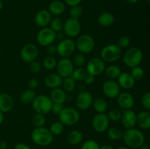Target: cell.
Wrapping results in <instances>:
<instances>
[{"instance_id": "cell-1", "label": "cell", "mask_w": 150, "mask_h": 149, "mask_svg": "<svg viewBox=\"0 0 150 149\" xmlns=\"http://www.w3.org/2000/svg\"><path fill=\"white\" fill-rule=\"evenodd\" d=\"M122 139L126 146L131 148H139L144 144L145 137L140 130L135 128L127 129L123 132Z\"/></svg>"}, {"instance_id": "cell-2", "label": "cell", "mask_w": 150, "mask_h": 149, "mask_svg": "<svg viewBox=\"0 0 150 149\" xmlns=\"http://www.w3.org/2000/svg\"><path fill=\"white\" fill-rule=\"evenodd\" d=\"M32 140L36 145L40 146H48L52 143L54 135L50 131L49 129L45 127H36L31 134Z\"/></svg>"}, {"instance_id": "cell-3", "label": "cell", "mask_w": 150, "mask_h": 149, "mask_svg": "<svg viewBox=\"0 0 150 149\" xmlns=\"http://www.w3.org/2000/svg\"><path fill=\"white\" fill-rule=\"evenodd\" d=\"M122 55V48L114 44L105 45L100 51V58L105 62H116L121 58Z\"/></svg>"}, {"instance_id": "cell-4", "label": "cell", "mask_w": 150, "mask_h": 149, "mask_svg": "<svg viewBox=\"0 0 150 149\" xmlns=\"http://www.w3.org/2000/svg\"><path fill=\"white\" fill-rule=\"evenodd\" d=\"M32 104L36 113L45 115L51 111L53 102L49 96L41 94L37 96Z\"/></svg>"}, {"instance_id": "cell-5", "label": "cell", "mask_w": 150, "mask_h": 149, "mask_svg": "<svg viewBox=\"0 0 150 149\" xmlns=\"http://www.w3.org/2000/svg\"><path fill=\"white\" fill-rule=\"evenodd\" d=\"M58 115L60 122L66 126L75 125L80 120L79 112L71 107L64 108Z\"/></svg>"}, {"instance_id": "cell-6", "label": "cell", "mask_w": 150, "mask_h": 149, "mask_svg": "<svg viewBox=\"0 0 150 149\" xmlns=\"http://www.w3.org/2000/svg\"><path fill=\"white\" fill-rule=\"evenodd\" d=\"M143 59L142 51L138 48H132L127 50L123 56V61L127 67L133 68L139 66Z\"/></svg>"}, {"instance_id": "cell-7", "label": "cell", "mask_w": 150, "mask_h": 149, "mask_svg": "<svg viewBox=\"0 0 150 149\" xmlns=\"http://www.w3.org/2000/svg\"><path fill=\"white\" fill-rule=\"evenodd\" d=\"M76 46L81 53L89 54L95 48V39L89 34H82L76 40Z\"/></svg>"}, {"instance_id": "cell-8", "label": "cell", "mask_w": 150, "mask_h": 149, "mask_svg": "<svg viewBox=\"0 0 150 149\" xmlns=\"http://www.w3.org/2000/svg\"><path fill=\"white\" fill-rule=\"evenodd\" d=\"M76 42L73 39H64L59 41L57 46V53L62 58H68L76 50Z\"/></svg>"}, {"instance_id": "cell-9", "label": "cell", "mask_w": 150, "mask_h": 149, "mask_svg": "<svg viewBox=\"0 0 150 149\" xmlns=\"http://www.w3.org/2000/svg\"><path fill=\"white\" fill-rule=\"evenodd\" d=\"M56 40V32L51 28H42L37 34V41L42 47H47L52 45Z\"/></svg>"}, {"instance_id": "cell-10", "label": "cell", "mask_w": 150, "mask_h": 149, "mask_svg": "<svg viewBox=\"0 0 150 149\" xmlns=\"http://www.w3.org/2000/svg\"><path fill=\"white\" fill-rule=\"evenodd\" d=\"M62 30L65 35L70 38H73L80 34L81 26L78 19L69 18L64 22Z\"/></svg>"}, {"instance_id": "cell-11", "label": "cell", "mask_w": 150, "mask_h": 149, "mask_svg": "<svg viewBox=\"0 0 150 149\" xmlns=\"http://www.w3.org/2000/svg\"><path fill=\"white\" fill-rule=\"evenodd\" d=\"M105 69V61L101 58L94 57L91 58L86 64V72L88 74H92L94 77L100 75L104 72Z\"/></svg>"}, {"instance_id": "cell-12", "label": "cell", "mask_w": 150, "mask_h": 149, "mask_svg": "<svg viewBox=\"0 0 150 149\" xmlns=\"http://www.w3.org/2000/svg\"><path fill=\"white\" fill-rule=\"evenodd\" d=\"M39 51L37 45L33 43H28L23 45L20 52V57L25 63L30 64L32 61H35L38 57Z\"/></svg>"}, {"instance_id": "cell-13", "label": "cell", "mask_w": 150, "mask_h": 149, "mask_svg": "<svg viewBox=\"0 0 150 149\" xmlns=\"http://www.w3.org/2000/svg\"><path fill=\"white\" fill-rule=\"evenodd\" d=\"M74 64L73 61L69 58H62L59 61H57V73L63 78L70 77L74 70Z\"/></svg>"}, {"instance_id": "cell-14", "label": "cell", "mask_w": 150, "mask_h": 149, "mask_svg": "<svg viewBox=\"0 0 150 149\" xmlns=\"http://www.w3.org/2000/svg\"><path fill=\"white\" fill-rule=\"evenodd\" d=\"M109 124V118L105 113H97L92 121V128L98 133H103L108 130Z\"/></svg>"}, {"instance_id": "cell-15", "label": "cell", "mask_w": 150, "mask_h": 149, "mask_svg": "<svg viewBox=\"0 0 150 149\" xmlns=\"http://www.w3.org/2000/svg\"><path fill=\"white\" fill-rule=\"evenodd\" d=\"M120 89L121 88L118 83L116 80H110V79L105 80L102 86V90L104 95L110 99L117 98L120 93Z\"/></svg>"}, {"instance_id": "cell-16", "label": "cell", "mask_w": 150, "mask_h": 149, "mask_svg": "<svg viewBox=\"0 0 150 149\" xmlns=\"http://www.w3.org/2000/svg\"><path fill=\"white\" fill-rule=\"evenodd\" d=\"M93 100V96L90 92L88 91H82L76 97V107L81 110H86L92 106Z\"/></svg>"}, {"instance_id": "cell-17", "label": "cell", "mask_w": 150, "mask_h": 149, "mask_svg": "<svg viewBox=\"0 0 150 149\" xmlns=\"http://www.w3.org/2000/svg\"><path fill=\"white\" fill-rule=\"evenodd\" d=\"M51 16H52V15L50 13V12L48 10L42 9V10H39L35 14V24L41 28L46 27L52 19Z\"/></svg>"}, {"instance_id": "cell-18", "label": "cell", "mask_w": 150, "mask_h": 149, "mask_svg": "<svg viewBox=\"0 0 150 149\" xmlns=\"http://www.w3.org/2000/svg\"><path fill=\"white\" fill-rule=\"evenodd\" d=\"M136 114L133 110H125L122 113L121 120L123 127L127 129L134 128L136 124Z\"/></svg>"}, {"instance_id": "cell-19", "label": "cell", "mask_w": 150, "mask_h": 149, "mask_svg": "<svg viewBox=\"0 0 150 149\" xmlns=\"http://www.w3.org/2000/svg\"><path fill=\"white\" fill-rule=\"evenodd\" d=\"M117 99L119 106L125 110L131 109L134 105L133 96L128 92H120Z\"/></svg>"}, {"instance_id": "cell-20", "label": "cell", "mask_w": 150, "mask_h": 149, "mask_svg": "<svg viewBox=\"0 0 150 149\" xmlns=\"http://www.w3.org/2000/svg\"><path fill=\"white\" fill-rule=\"evenodd\" d=\"M14 106V100L10 94L6 93H0V111L3 113L12 110Z\"/></svg>"}, {"instance_id": "cell-21", "label": "cell", "mask_w": 150, "mask_h": 149, "mask_svg": "<svg viewBox=\"0 0 150 149\" xmlns=\"http://www.w3.org/2000/svg\"><path fill=\"white\" fill-rule=\"evenodd\" d=\"M63 82V77H61L58 73H52L45 77L44 83L45 86L49 89H54L60 88Z\"/></svg>"}, {"instance_id": "cell-22", "label": "cell", "mask_w": 150, "mask_h": 149, "mask_svg": "<svg viewBox=\"0 0 150 149\" xmlns=\"http://www.w3.org/2000/svg\"><path fill=\"white\" fill-rule=\"evenodd\" d=\"M118 84L120 85V88L124 89H130L134 86L135 81L130 73L128 72H122L118 78Z\"/></svg>"}, {"instance_id": "cell-23", "label": "cell", "mask_w": 150, "mask_h": 149, "mask_svg": "<svg viewBox=\"0 0 150 149\" xmlns=\"http://www.w3.org/2000/svg\"><path fill=\"white\" fill-rule=\"evenodd\" d=\"M48 10L52 15L59 16L65 10V4L60 0H54L48 5Z\"/></svg>"}, {"instance_id": "cell-24", "label": "cell", "mask_w": 150, "mask_h": 149, "mask_svg": "<svg viewBox=\"0 0 150 149\" xmlns=\"http://www.w3.org/2000/svg\"><path fill=\"white\" fill-rule=\"evenodd\" d=\"M49 97L54 103L64 104L67 100V93L61 88H57L52 89Z\"/></svg>"}, {"instance_id": "cell-25", "label": "cell", "mask_w": 150, "mask_h": 149, "mask_svg": "<svg viewBox=\"0 0 150 149\" xmlns=\"http://www.w3.org/2000/svg\"><path fill=\"white\" fill-rule=\"evenodd\" d=\"M136 124L144 129H150V112L142 111L136 115Z\"/></svg>"}, {"instance_id": "cell-26", "label": "cell", "mask_w": 150, "mask_h": 149, "mask_svg": "<svg viewBox=\"0 0 150 149\" xmlns=\"http://www.w3.org/2000/svg\"><path fill=\"white\" fill-rule=\"evenodd\" d=\"M114 20H115L114 16L113 15V14L108 13V12L101 13L98 18V23L103 27L111 26L114 23Z\"/></svg>"}, {"instance_id": "cell-27", "label": "cell", "mask_w": 150, "mask_h": 149, "mask_svg": "<svg viewBox=\"0 0 150 149\" xmlns=\"http://www.w3.org/2000/svg\"><path fill=\"white\" fill-rule=\"evenodd\" d=\"M83 138V133L77 129L73 130L67 135V142L72 145H77L80 144Z\"/></svg>"}, {"instance_id": "cell-28", "label": "cell", "mask_w": 150, "mask_h": 149, "mask_svg": "<svg viewBox=\"0 0 150 149\" xmlns=\"http://www.w3.org/2000/svg\"><path fill=\"white\" fill-rule=\"evenodd\" d=\"M105 74L110 80H115L118 78L119 76L122 73L121 68L118 65L111 64L105 69Z\"/></svg>"}, {"instance_id": "cell-29", "label": "cell", "mask_w": 150, "mask_h": 149, "mask_svg": "<svg viewBox=\"0 0 150 149\" xmlns=\"http://www.w3.org/2000/svg\"><path fill=\"white\" fill-rule=\"evenodd\" d=\"M92 105L97 113H105V111L108 110V103L106 100L102 97H98L93 100Z\"/></svg>"}, {"instance_id": "cell-30", "label": "cell", "mask_w": 150, "mask_h": 149, "mask_svg": "<svg viewBox=\"0 0 150 149\" xmlns=\"http://www.w3.org/2000/svg\"><path fill=\"white\" fill-rule=\"evenodd\" d=\"M37 96L36 92L35 90L32 89H26L23 91L20 95V101L23 104L28 105V104H32L33 102L34 99Z\"/></svg>"}, {"instance_id": "cell-31", "label": "cell", "mask_w": 150, "mask_h": 149, "mask_svg": "<svg viewBox=\"0 0 150 149\" xmlns=\"http://www.w3.org/2000/svg\"><path fill=\"white\" fill-rule=\"evenodd\" d=\"M123 132L120 128L117 127H113L111 128L108 129V131H107V136L108 138L111 140H120V139L122 138Z\"/></svg>"}, {"instance_id": "cell-32", "label": "cell", "mask_w": 150, "mask_h": 149, "mask_svg": "<svg viewBox=\"0 0 150 149\" xmlns=\"http://www.w3.org/2000/svg\"><path fill=\"white\" fill-rule=\"evenodd\" d=\"M76 81L72 77V76L63 78L62 85L63 88L62 89L65 92L73 91L76 89Z\"/></svg>"}, {"instance_id": "cell-33", "label": "cell", "mask_w": 150, "mask_h": 149, "mask_svg": "<svg viewBox=\"0 0 150 149\" xmlns=\"http://www.w3.org/2000/svg\"><path fill=\"white\" fill-rule=\"evenodd\" d=\"M50 28L54 31V32H62L63 29V25H64V22L60 18L55 17L54 18L51 19V22H50Z\"/></svg>"}, {"instance_id": "cell-34", "label": "cell", "mask_w": 150, "mask_h": 149, "mask_svg": "<svg viewBox=\"0 0 150 149\" xmlns=\"http://www.w3.org/2000/svg\"><path fill=\"white\" fill-rule=\"evenodd\" d=\"M86 74L87 72L85 69L83 67H77L76 69H74L71 76L76 81H82L84 80Z\"/></svg>"}, {"instance_id": "cell-35", "label": "cell", "mask_w": 150, "mask_h": 149, "mask_svg": "<svg viewBox=\"0 0 150 149\" xmlns=\"http://www.w3.org/2000/svg\"><path fill=\"white\" fill-rule=\"evenodd\" d=\"M57 64V61L53 56H48L45 57L42 61V66L45 69L48 70H52L56 68Z\"/></svg>"}, {"instance_id": "cell-36", "label": "cell", "mask_w": 150, "mask_h": 149, "mask_svg": "<svg viewBox=\"0 0 150 149\" xmlns=\"http://www.w3.org/2000/svg\"><path fill=\"white\" fill-rule=\"evenodd\" d=\"M64 125L60 121H56L50 126L49 130L53 135H60L64 131Z\"/></svg>"}, {"instance_id": "cell-37", "label": "cell", "mask_w": 150, "mask_h": 149, "mask_svg": "<svg viewBox=\"0 0 150 149\" xmlns=\"http://www.w3.org/2000/svg\"><path fill=\"white\" fill-rule=\"evenodd\" d=\"M46 123V118L45 115L36 113L32 118V124L35 127H42Z\"/></svg>"}, {"instance_id": "cell-38", "label": "cell", "mask_w": 150, "mask_h": 149, "mask_svg": "<svg viewBox=\"0 0 150 149\" xmlns=\"http://www.w3.org/2000/svg\"><path fill=\"white\" fill-rule=\"evenodd\" d=\"M130 74L135 80H140L144 76V70L140 66H137L132 68L130 71Z\"/></svg>"}, {"instance_id": "cell-39", "label": "cell", "mask_w": 150, "mask_h": 149, "mask_svg": "<svg viewBox=\"0 0 150 149\" xmlns=\"http://www.w3.org/2000/svg\"><path fill=\"white\" fill-rule=\"evenodd\" d=\"M83 14V9L80 5H76L71 7L70 10V18L79 20Z\"/></svg>"}, {"instance_id": "cell-40", "label": "cell", "mask_w": 150, "mask_h": 149, "mask_svg": "<svg viewBox=\"0 0 150 149\" xmlns=\"http://www.w3.org/2000/svg\"><path fill=\"white\" fill-rule=\"evenodd\" d=\"M86 59L85 54L81 53L79 54H77L73 60V64L77 67H83V66H84L86 64Z\"/></svg>"}, {"instance_id": "cell-41", "label": "cell", "mask_w": 150, "mask_h": 149, "mask_svg": "<svg viewBox=\"0 0 150 149\" xmlns=\"http://www.w3.org/2000/svg\"><path fill=\"white\" fill-rule=\"evenodd\" d=\"M107 115H108L110 121H113V122H118L121 120L122 113L118 110L113 109L111 111H109Z\"/></svg>"}, {"instance_id": "cell-42", "label": "cell", "mask_w": 150, "mask_h": 149, "mask_svg": "<svg viewBox=\"0 0 150 149\" xmlns=\"http://www.w3.org/2000/svg\"><path fill=\"white\" fill-rule=\"evenodd\" d=\"M81 149H100V145L95 140H89L83 143Z\"/></svg>"}, {"instance_id": "cell-43", "label": "cell", "mask_w": 150, "mask_h": 149, "mask_svg": "<svg viewBox=\"0 0 150 149\" xmlns=\"http://www.w3.org/2000/svg\"><path fill=\"white\" fill-rule=\"evenodd\" d=\"M130 39L128 37L123 36L119 39L118 42H117V45L120 47V48H126L130 45Z\"/></svg>"}, {"instance_id": "cell-44", "label": "cell", "mask_w": 150, "mask_h": 149, "mask_svg": "<svg viewBox=\"0 0 150 149\" xmlns=\"http://www.w3.org/2000/svg\"><path fill=\"white\" fill-rule=\"evenodd\" d=\"M142 104L145 109L150 110V91L146 93L142 96Z\"/></svg>"}, {"instance_id": "cell-45", "label": "cell", "mask_w": 150, "mask_h": 149, "mask_svg": "<svg viewBox=\"0 0 150 149\" xmlns=\"http://www.w3.org/2000/svg\"><path fill=\"white\" fill-rule=\"evenodd\" d=\"M29 69H30V71L32 72V73H37L40 72L41 70V65L38 61H34L32 62H31L29 64Z\"/></svg>"}, {"instance_id": "cell-46", "label": "cell", "mask_w": 150, "mask_h": 149, "mask_svg": "<svg viewBox=\"0 0 150 149\" xmlns=\"http://www.w3.org/2000/svg\"><path fill=\"white\" fill-rule=\"evenodd\" d=\"M64 108V107L63 106V104L54 103V102H53L51 111H52L53 113L56 114V115H59Z\"/></svg>"}, {"instance_id": "cell-47", "label": "cell", "mask_w": 150, "mask_h": 149, "mask_svg": "<svg viewBox=\"0 0 150 149\" xmlns=\"http://www.w3.org/2000/svg\"><path fill=\"white\" fill-rule=\"evenodd\" d=\"M39 85V82H38V79L35 78H31L30 80L28 82V86H29V89H32V90H35V89H37Z\"/></svg>"}, {"instance_id": "cell-48", "label": "cell", "mask_w": 150, "mask_h": 149, "mask_svg": "<svg viewBox=\"0 0 150 149\" xmlns=\"http://www.w3.org/2000/svg\"><path fill=\"white\" fill-rule=\"evenodd\" d=\"M46 52L48 56H54V54L57 53V46L52 45H50L46 47Z\"/></svg>"}, {"instance_id": "cell-49", "label": "cell", "mask_w": 150, "mask_h": 149, "mask_svg": "<svg viewBox=\"0 0 150 149\" xmlns=\"http://www.w3.org/2000/svg\"><path fill=\"white\" fill-rule=\"evenodd\" d=\"M64 4L70 6V7H73V6L79 5L81 3L82 0H64Z\"/></svg>"}, {"instance_id": "cell-50", "label": "cell", "mask_w": 150, "mask_h": 149, "mask_svg": "<svg viewBox=\"0 0 150 149\" xmlns=\"http://www.w3.org/2000/svg\"><path fill=\"white\" fill-rule=\"evenodd\" d=\"M95 77H94L93 75L89 74L87 73V74H86V77H85L83 81H84V83H86V85H91L94 83V81H95Z\"/></svg>"}, {"instance_id": "cell-51", "label": "cell", "mask_w": 150, "mask_h": 149, "mask_svg": "<svg viewBox=\"0 0 150 149\" xmlns=\"http://www.w3.org/2000/svg\"><path fill=\"white\" fill-rule=\"evenodd\" d=\"M14 149H32L30 148V146L28 145L26 143H18L15 145Z\"/></svg>"}, {"instance_id": "cell-52", "label": "cell", "mask_w": 150, "mask_h": 149, "mask_svg": "<svg viewBox=\"0 0 150 149\" xmlns=\"http://www.w3.org/2000/svg\"><path fill=\"white\" fill-rule=\"evenodd\" d=\"M63 34L64 33H62V32H57V33H56V39H58V40L59 41L64 39V34Z\"/></svg>"}, {"instance_id": "cell-53", "label": "cell", "mask_w": 150, "mask_h": 149, "mask_svg": "<svg viewBox=\"0 0 150 149\" xmlns=\"http://www.w3.org/2000/svg\"><path fill=\"white\" fill-rule=\"evenodd\" d=\"M7 143L5 140H1L0 142V149H7Z\"/></svg>"}, {"instance_id": "cell-54", "label": "cell", "mask_w": 150, "mask_h": 149, "mask_svg": "<svg viewBox=\"0 0 150 149\" xmlns=\"http://www.w3.org/2000/svg\"><path fill=\"white\" fill-rule=\"evenodd\" d=\"M100 149H114V148L110 145H103L102 146H100Z\"/></svg>"}, {"instance_id": "cell-55", "label": "cell", "mask_w": 150, "mask_h": 149, "mask_svg": "<svg viewBox=\"0 0 150 149\" xmlns=\"http://www.w3.org/2000/svg\"><path fill=\"white\" fill-rule=\"evenodd\" d=\"M4 113L0 111V124H2V122L4 121Z\"/></svg>"}, {"instance_id": "cell-56", "label": "cell", "mask_w": 150, "mask_h": 149, "mask_svg": "<svg viewBox=\"0 0 150 149\" xmlns=\"http://www.w3.org/2000/svg\"><path fill=\"white\" fill-rule=\"evenodd\" d=\"M139 149H150V147L148 145L146 144H143L142 146L139 148Z\"/></svg>"}, {"instance_id": "cell-57", "label": "cell", "mask_w": 150, "mask_h": 149, "mask_svg": "<svg viewBox=\"0 0 150 149\" xmlns=\"http://www.w3.org/2000/svg\"><path fill=\"white\" fill-rule=\"evenodd\" d=\"M127 3H130V4H134V3L138 2L139 0H125Z\"/></svg>"}, {"instance_id": "cell-58", "label": "cell", "mask_w": 150, "mask_h": 149, "mask_svg": "<svg viewBox=\"0 0 150 149\" xmlns=\"http://www.w3.org/2000/svg\"><path fill=\"white\" fill-rule=\"evenodd\" d=\"M117 149H130L127 146H125V145H122V146H120V147L117 148Z\"/></svg>"}, {"instance_id": "cell-59", "label": "cell", "mask_w": 150, "mask_h": 149, "mask_svg": "<svg viewBox=\"0 0 150 149\" xmlns=\"http://www.w3.org/2000/svg\"><path fill=\"white\" fill-rule=\"evenodd\" d=\"M2 8H3V2L1 0H0V11L2 10Z\"/></svg>"}, {"instance_id": "cell-60", "label": "cell", "mask_w": 150, "mask_h": 149, "mask_svg": "<svg viewBox=\"0 0 150 149\" xmlns=\"http://www.w3.org/2000/svg\"><path fill=\"white\" fill-rule=\"evenodd\" d=\"M148 2H149V5H150V0H148Z\"/></svg>"}, {"instance_id": "cell-61", "label": "cell", "mask_w": 150, "mask_h": 149, "mask_svg": "<svg viewBox=\"0 0 150 149\" xmlns=\"http://www.w3.org/2000/svg\"><path fill=\"white\" fill-rule=\"evenodd\" d=\"M0 53H1V45H0Z\"/></svg>"}, {"instance_id": "cell-62", "label": "cell", "mask_w": 150, "mask_h": 149, "mask_svg": "<svg viewBox=\"0 0 150 149\" xmlns=\"http://www.w3.org/2000/svg\"><path fill=\"white\" fill-rule=\"evenodd\" d=\"M149 144H150V139H149Z\"/></svg>"}, {"instance_id": "cell-63", "label": "cell", "mask_w": 150, "mask_h": 149, "mask_svg": "<svg viewBox=\"0 0 150 149\" xmlns=\"http://www.w3.org/2000/svg\"><path fill=\"white\" fill-rule=\"evenodd\" d=\"M35 149H40V148H35Z\"/></svg>"}]
</instances>
